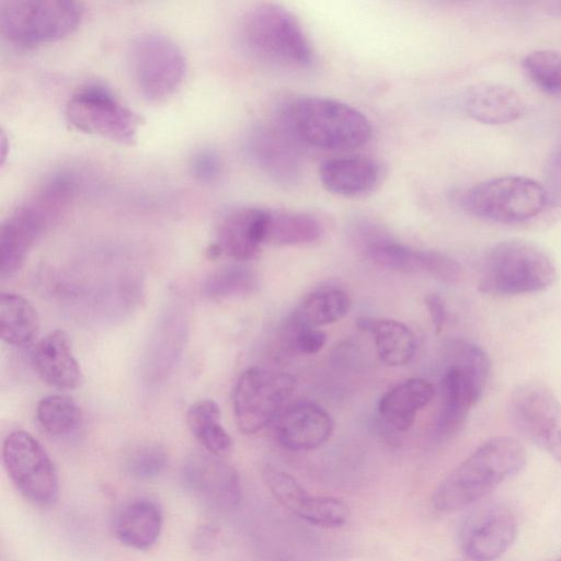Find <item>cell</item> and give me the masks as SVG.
I'll return each mask as SVG.
<instances>
[{
  "mask_svg": "<svg viewBox=\"0 0 561 561\" xmlns=\"http://www.w3.org/2000/svg\"><path fill=\"white\" fill-rule=\"evenodd\" d=\"M459 202L477 218L511 225L537 217L549 204V198L542 183L523 175H504L469 187Z\"/></svg>",
  "mask_w": 561,
  "mask_h": 561,
  "instance_id": "cell-7",
  "label": "cell"
},
{
  "mask_svg": "<svg viewBox=\"0 0 561 561\" xmlns=\"http://www.w3.org/2000/svg\"><path fill=\"white\" fill-rule=\"evenodd\" d=\"M350 514L348 505L341 499L311 495L298 517L316 526L336 528L347 523Z\"/></svg>",
  "mask_w": 561,
  "mask_h": 561,
  "instance_id": "cell-35",
  "label": "cell"
},
{
  "mask_svg": "<svg viewBox=\"0 0 561 561\" xmlns=\"http://www.w3.org/2000/svg\"><path fill=\"white\" fill-rule=\"evenodd\" d=\"M263 478L273 497L286 510L299 516L311 494L289 473L267 466Z\"/></svg>",
  "mask_w": 561,
  "mask_h": 561,
  "instance_id": "cell-33",
  "label": "cell"
},
{
  "mask_svg": "<svg viewBox=\"0 0 561 561\" xmlns=\"http://www.w3.org/2000/svg\"><path fill=\"white\" fill-rule=\"evenodd\" d=\"M133 79L141 95L150 102H163L181 87L186 59L181 47L160 33H145L129 49Z\"/></svg>",
  "mask_w": 561,
  "mask_h": 561,
  "instance_id": "cell-9",
  "label": "cell"
},
{
  "mask_svg": "<svg viewBox=\"0 0 561 561\" xmlns=\"http://www.w3.org/2000/svg\"><path fill=\"white\" fill-rule=\"evenodd\" d=\"M446 364L458 368L474 386L484 392L491 373V360L485 351L466 340H453L445 347Z\"/></svg>",
  "mask_w": 561,
  "mask_h": 561,
  "instance_id": "cell-30",
  "label": "cell"
},
{
  "mask_svg": "<svg viewBox=\"0 0 561 561\" xmlns=\"http://www.w3.org/2000/svg\"><path fill=\"white\" fill-rule=\"evenodd\" d=\"M37 374L48 385L58 389H75L82 382V371L76 359L69 336L55 330L44 336L34 350Z\"/></svg>",
  "mask_w": 561,
  "mask_h": 561,
  "instance_id": "cell-20",
  "label": "cell"
},
{
  "mask_svg": "<svg viewBox=\"0 0 561 561\" xmlns=\"http://www.w3.org/2000/svg\"><path fill=\"white\" fill-rule=\"evenodd\" d=\"M284 337L291 351L305 355L318 353L327 341L325 333L318 328L304 325L289 317L285 322Z\"/></svg>",
  "mask_w": 561,
  "mask_h": 561,
  "instance_id": "cell-36",
  "label": "cell"
},
{
  "mask_svg": "<svg viewBox=\"0 0 561 561\" xmlns=\"http://www.w3.org/2000/svg\"><path fill=\"white\" fill-rule=\"evenodd\" d=\"M526 463L523 444L511 436H495L477 447L436 486L432 504L451 513L483 500Z\"/></svg>",
  "mask_w": 561,
  "mask_h": 561,
  "instance_id": "cell-1",
  "label": "cell"
},
{
  "mask_svg": "<svg viewBox=\"0 0 561 561\" xmlns=\"http://www.w3.org/2000/svg\"><path fill=\"white\" fill-rule=\"evenodd\" d=\"M267 209L239 206L220 218L215 244L221 253L239 261L254 259L266 244Z\"/></svg>",
  "mask_w": 561,
  "mask_h": 561,
  "instance_id": "cell-16",
  "label": "cell"
},
{
  "mask_svg": "<svg viewBox=\"0 0 561 561\" xmlns=\"http://www.w3.org/2000/svg\"><path fill=\"white\" fill-rule=\"evenodd\" d=\"M474 385L456 367L447 365L440 381V407L435 426L439 439H448L463 426L471 407L481 399Z\"/></svg>",
  "mask_w": 561,
  "mask_h": 561,
  "instance_id": "cell-19",
  "label": "cell"
},
{
  "mask_svg": "<svg viewBox=\"0 0 561 561\" xmlns=\"http://www.w3.org/2000/svg\"><path fill=\"white\" fill-rule=\"evenodd\" d=\"M76 183L68 173L54 174L5 218L0 229V275H13L48 227L69 206Z\"/></svg>",
  "mask_w": 561,
  "mask_h": 561,
  "instance_id": "cell-3",
  "label": "cell"
},
{
  "mask_svg": "<svg viewBox=\"0 0 561 561\" xmlns=\"http://www.w3.org/2000/svg\"><path fill=\"white\" fill-rule=\"evenodd\" d=\"M240 35L251 56L268 66L304 70L314 64L313 48L300 22L277 3H259L248 10Z\"/></svg>",
  "mask_w": 561,
  "mask_h": 561,
  "instance_id": "cell-4",
  "label": "cell"
},
{
  "mask_svg": "<svg viewBox=\"0 0 561 561\" xmlns=\"http://www.w3.org/2000/svg\"><path fill=\"white\" fill-rule=\"evenodd\" d=\"M39 318L35 307L23 296L2 293L0 297V335L14 347H25L36 337Z\"/></svg>",
  "mask_w": 561,
  "mask_h": 561,
  "instance_id": "cell-24",
  "label": "cell"
},
{
  "mask_svg": "<svg viewBox=\"0 0 561 561\" xmlns=\"http://www.w3.org/2000/svg\"><path fill=\"white\" fill-rule=\"evenodd\" d=\"M186 489L203 504L230 510L241 500L239 474L233 467L207 451L191 454L182 469Z\"/></svg>",
  "mask_w": 561,
  "mask_h": 561,
  "instance_id": "cell-14",
  "label": "cell"
},
{
  "mask_svg": "<svg viewBox=\"0 0 561 561\" xmlns=\"http://www.w3.org/2000/svg\"><path fill=\"white\" fill-rule=\"evenodd\" d=\"M297 144L278 124L257 125L247 136L245 152L251 162L274 182L293 185L302 174Z\"/></svg>",
  "mask_w": 561,
  "mask_h": 561,
  "instance_id": "cell-15",
  "label": "cell"
},
{
  "mask_svg": "<svg viewBox=\"0 0 561 561\" xmlns=\"http://www.w3.org/2000/svg\"><path fill=\"white\" fill-rule=\"evenodd\" d=\"M556 561H561V559H559V560H556Z\"/></svg>",
  "mask_w": 561,
  "mask_h": 561,
  "instance_id": "cell-41",
  "label": "cell"
},
{
  "mask_svg": "<svg viewBox=\"0 0 561 561\" xmlns=\"http://www.w3.org/2000/svg\"><path fill=\"white\" fill-rule=\"evenodd\" d=\"M467 561H471V560L468 559Z\"/></svg>",
  "mask_w": 561,
  "mask_h": 561,
  "instance_id": "cell-42",
  "label": "cell"
},
{
  "mask_svg": "<svg viewBox=\"0 0 561 561\" xmlns=\"http://www.w3.org/2000/svg\"><path fill=\"white\" fill-rule=\"evenodd\" d=\"M424 304L431 317L436 333H439L446 322L447 310L444 299L438 294H428Z\"/></svg>",
  "mask_w": 561,
  "mask_h": 561,
  "instance_id": "cell-40",
  "label": "cell"
},
{
  "mask_svg": "<svg viewBox=\"0 0 561 561\" xmlns=\"http://www.w3.org/2000/svg\"><path fill=\"white\" fill-rule=\"evenodd\" d=\"M163 523L160 506L151 499H134L122 506L114 520L117 540L135 550H148L158 540Z\"/></svg>",
  "mask_w": 561,
  "mask_h": 561,
  "instance_id": "cell-22",
  "label": "cell"
},
{
  "mask_svg": "<svg viewBox=\"0 0 561 561\" xmlns=\"http://www.w3.org/2000/svg\"><path fill=\"white\" fill-rule=\"evenodd\" d=\"M462 106L474 121L488 125L514 122L525 112V103L514 89L491 82L469 88L463 94Z\"/></svg>",
  "mask_w": 561,
  "mask_h": 561,
  "instance_id": "cell-21",
  "label": "cell"
},
{
  "mask_svg": "<svg viewBox=\"0 0 561 561\" xmlns=\"http://www.w3.org/2000/svg\"><path fill=\"white\" fill-rule=\"evenodd\" d=\"M333 427V421L323 408L314 402L299 401L278 415L276 436L284 448L307 451L323 445Z\"/></svg>",
  "mask_w": 561,
  "mask_h": 561,
  "instance_id": "cell-17",
  "label": "cell"
},
{
  "mask_svg": "<svg viewBox=\"0 0 561 561\" xmlns=\"http://www.w3.org/2000/svg\"><path fill=\"white\" fill-rule=\"evenodd\" d=\"M2 460L10 480L27 501L49 506L57 500L59 483L55 466L31 434L10 433L2 444Z\"/></svg>",
  "mask_w": 561,
  "mask_h": 561,
  "instance_id": "cell-11",
  "label": "cell"
},
{
  "mask_svg": "<svg viewBox=\"0 0 561 561\" xmlns=\"http://www.w3.org/2000/svg\"><path fill=\"white\" fill-rule=\"evenodd\" d=\"M165 448L156 443H146L133 448L125 459L126 472L136 480L158 477L168 465Z\"/></svg>",
  "mask_w": 561,
  "mask_h": 561,
  "instance_id": "cell-34",
  "label": "cell"
},
{
  "mask_svg": "<svg viewBox=\"0 0 561 561\" xmlns=\"http://www.w3.org/2000/svg\"><path fill=\"white\" fill-rule=\"evenodd\" d=\"M295 378L262 367L244 370L233 389V412L239 430L254 434L268 425L293 393Z\"/></svg>",
  "mask_w": 561,
  "mask_h": 561,
  "instance_id": "cell-10",
  "label": "cell"
},
{
  "mask_svg": "<svg viewBox=\"0 0 561 561\" xmlns=\"http://www.w3.org/2000/svg\"><path fill=\"white\" fill-rule=\"evenodd\" d=\"M186 424L205 451L221 456L230 450L232 440L220 423V409L214 400L194 402L186 412Z\"/></svg>",
  "mask_w": 561,
  "mask_h": 561,
  "instance_id": "cell-27",
  "label": "cell"
},
{
  "mask_svg": "<svg viewBox=\"0 0 561 561\" xmlns=\"http://www.w3.org/2000/svg\"><path fill=\"white\" fill-rule=\"evenodd\" d=\"M543 186L549 204L561 206V139L554 146L545 165Z\"/></svg>",
  "mask_w": 561,
  "mask_h": 561,
  "instance_id": "cell-39",
  "label": "cell"
},
{
  "mask_svg": "<svg viewBox=\"0 0 561 561\" xmlns=\"http://www.w3.org/2000/svg\"><path fill=\"white\" fill-rule=\"evenodd\" d=\"M190 169L196 180L209 183L221 173V160L215 150L204 148L193 154Z\"/></svg>",
  "mask_w": 561,
  "mask_h": 561,
  "instance_id": "cell-38",
  "label": "cell"
},
{
  "mask_svg": "<svg viewBox=\"0 0 561 561\" xmlns=\"http://www.w3.org/2000/svg\"><path fill=\"white\" fill-rule=\"evenodd\" d=\"M259 286L257 275L249 267L230 265L214 272L203 291L210 299H224L252 294Z\"/></svg>",
  "mask_w": 561,
  "mask_h": 561,
  "instance_id": "cell-31",
  "label": "cell"
},
{
  "mask_svg": "<svg viewBox=\"0 0 561 561\" xmlns=\"http://www.w3.org/2000/svg\"><path fill=\"white\" fill-rule=\"evenodd\" d=\"M319 176L327 191L343 197H358L378 185L381 168L366 156L333 157L320 164Z\"/></svg>",
  "mask_w": 561,
  "mask_h": 561,
  "instance_id": "cell-18",
  "label": "cell"
},
{
  "mask_svg": "<svg viewBox=\"0 0 561 561\" xmlns=\"http://www.w3.org/2000/svg\"><path fill=\"white\" fill-rule=\"evenodd\" d=\"M423 272L445 284H456L462 277L461 265L450 255L435 250H424Z\"/></svg>",
  "mask_w": 561,
  "mask_h": 561,
  "instance_id": "cell-37",
  "label": "cell"
},
{
  "mask_svg": "<svg viewBox=\"0 0 561 561\" xmlns=\"http://www.w3.org/2000/svg\"><path fill=\"white\" fill-rule=\"evenodd\" d=\"M434 387L422 378L407 379L387 391L379 400L381 417L394 430L405 432L416 414L434 397Z\"/></svg>",
  "mask_w": 561,
  "mask_h": 561,
  "instance_id": "cell-23",
  "label": "cell"
},
{
  "mask_svg": "<svg viewBox=\"0 0 561 561\" xmlns=\"http://www.w3.org/2000/svg\"><path fill=\"white\" fill-rule=\"evenodd\" d=\"M517 536L513 511L495 500L471 505L458 526L460 549L471 561H493L504 554Z\"/></svg>",
  "mask_w": 561,
  "mask_h": 561,
  "instance_id": "cell-12",
  "label": "cell"
},
{
  "mask_svg": "<svg viewBox=\"0 0 561 561\" xmlns=\"http://www.w3.org/2000/svg\"><path fill=\"white\" fill-rule=\"evenodd\" d=\"M84 13L72 0H10L0 3V31L15 47L30 49L72 34Z\"/></svg>",
  "mask_w": 561,
  "mask_h": 561,
  "instance_id": "cell-6",
  "label": "cell"
},
{
  "mask_svg": "<svg viewBox=\"0 0 561 561\" xmlns=\"http://www.w3.org/2000/svg\"><path fill=\"white\" fill-rule=\"evenodd\" d=\"M65 116L73 129L122 145L135 144L141 124L138 114L99 82L78 88L66 103Z\"/></svg>",
  "mask_w": 561,
  "mask_h": 561,
  "instance_id": "cell-8",
  "label": "cell"
},
{
  "mask_svg": "<svg viewBox=\"0 0 561 561\" xmlns=\"http://www.w3.org/2000/svg\"><path fill=\"white\" fill-rule=\"evenodd\" d=\"M370 333L375 336L380 359L388 366H403L415 354V336L409 327L402 322L390 319H375Z\"/></svg>",
  "mask_w": 561,
  "mask_h": 561,
  "instance_id": "cell-28",
  "label": "cell"
},
{
  "mask_svg": "<svg viewBox=\"0 0 561 561\" xmlns=\"http://www.w3.org/2000/svg\"><path fill=\"white\" fill-rule=\"evenodd\" d=\"M510 414L517 431L561 465V402L541 385H518L511 393Z\"/></svg>",
  "mask_w": 561,
  "mask_h": 561,
  "instance_id": "cell-13",
  "label": "cell"
},
{
  "mask_svg": "<svg viewBox=\"0 0 561 561\" xmlns=\"http://www.w3.org/2000/svg\"><path fill=\"white\" fill-rule=\"evenodd\" d=\"M557 278V266L541 247L523 239H508L486 252L478 289L494 297L520 296L546 290Z\"/></svg>",
  "mask_w": 561,
  "mask_h": 561,
  "instance_id": "cell-5",
  "label": "cell"
},
{
  "mask_svg": "<svg viewBox=\"0 0 561 561\" xmlns=\"http://www.w3.org/2000/svg\"><path fill=\"white\" fill-rule=\"evenodd\" d=\"M323 231L321 221L312 214L267 209L266 243L287 247L309 244Z\"/></svg>",
  "mask_w": 561,
  "mask_h": 561,
  "instance_id": "cell-25",
  "label": "cell"
},
{
  "mask_svg": "<svg viewBox=\"0 0 561 561\" xmlns=\"http://www.w3.org/2000/svg\"><path fill=\"white\" fill-rule=\"evenodd\" d=\"M277 124L297 142L325 150H347L371 136L368 118L343 102L320 96H296L279 105Z\"/></svg>",
  "mask_w": 561,
  "mask_h": 561,
  "instance_id": "cell-2",
  "label": "cell"
},
{
  "mask_svg": "<svg viewBox=\"0 0 561 561\" xmlns=\"http://www.w3.org/2000/svg\"><path fill=\"white\" fill-rule=\"evenodd\" d=\"M527 77L546 93L561 96V53L536 49L523 58Z\"/></svg>",
  "mask_w": 561,
  "mask_h": 561,
  "instance_id": "cell-32",
  "label": "cell"
},
{
  "mask_svg": "<svg viewBox=\"0 0 561 561\" xmlns=\"http://www.w3.org/2000/svg\"><path fill=\"white\" fill-rule=\"evenodd\" d=\"M36 419L42 428L51 436L73 433L82 422L78 403L66 394H49L36 405Z\"/></svg>",
  "mask_w": 561,
  "mask_h": 561,
  "instance_id": "cell-29",
  "label": "cell"
},
{
  "mask_svg": "<svg viewBox=\"0 0 561 561\" xmlns=\"http://www.w3.org/2000/svg\"><path fill=\"white\" fill-rule=\"evenodd\" d=\"M352 306L350 296L335 287H322L307 295L289 316L311 328L334 323L345 317Z\"/></svg>",
  "mask_w": 561,
  "mask_h": 561,
  "instance_id": "cell-26",
  "label": "cell"
}]
</instances>
